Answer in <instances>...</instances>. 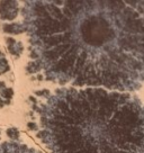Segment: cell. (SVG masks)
<instances>
[{
    "label": "cell",
    "mask_w": 144,
    "mask_h": 153,
    "mask_svg": "<svg viewBox=\"0 0 144 153\" xmlns=\"http://www.w3.org/2000/svg\"><path fill=\"white\" fill-rule=\"evenodd\" d=\"M144 1H28L30 56L61 85L132 91L144 83Z\"/></svg>",
    "instance_id": "obj_1"
},
{
    "label": "cell",
    "mask_w": 144,
    "mask_h": 153,
    "mask_svg": "<svg viewBox=\"0 0 144 153\" xmlns=\"http://www.w3.org/2000/svg\"><path fill=\"white\" fill-rule=\"evenodd\" d=\"M41 125L51 153H144V107L128 94L61 89L42 106Z\"/></svg>",
    "instance_id": "obj_2"
},
{
    "label": "cell",
    "mask_w": 144,
    "mask_h": 153,
    "mask_svg": "<svg viewBox=\"0 0 144 153\" xmlns=\"http://www.w3.org/2000/svg\"><path fill=\"white\" fill-rule=\"evenodd\" d=\"M18 14V6L16 1H1L0 2V18L10 20Z\"/></svg>",
    "instance_id": "obj_3"
},
{
    "label": "cell",
    "mask_w": 144,
    "mask_h": 153,
    "mask_svg": "<svg viewBox=\"0 0 144 153\" xmlns=\"http://www.w3.org/2000/svg\"><path fill=\"white\" fill-rule=\"evenodd\" d=\"M0 153H39L27 145L19 143H1Z\"/></svg>",
    "instance_id": "obj_4"
},
{
    "label": "cell",
    "mask_w": 144,
    "mask_h": 153,
    "mask_svg": "<svg viewBox=\"0 0 144 153\" xmlns=\"http://www.w3.org/2000/svg\"><path fill=\"white\" fill-rule=\"evenodd\" d=\"M7 45H8V48H9L10 53L16 55V56H19L20 54H22V52H23V50H24L23 44L20 43V42L15 41L13 38H8V39H7Z\"/></svg>",
    "instance_id": "obj_5"
},
{
    "label": "cell",
    "mask_w": 144,
    "mask_h": 153,
    "mask_svg": "<svg viewBox=\"0 0 144 153\" xmlns=\"http://www.w3.org/2000/svg\"><path fill=\"white\" fill-rule=\"evenodd\" d=\"M4 30H5L6 33L10 34H22L26 32V26H25V24H17V23L6 24L4 26Z\"/></svg>",
    "instance_id": "obj_6"
},
{
    "label": "cell",
    "mask_w": 144,
    "mask_h": 153,
    "mask_svg": "<svg viewBox=\"0 0 144 153\" xmlns=\"http://www.w3.org/2000/svg\"><path fill=\"white\" fill-rule=\"evenodd\" d=\"M41 68V64H39L37 61H33V62H29L28 65H27V72L28 73H34V72H37Z\"/></svg>",
    "instance_id": "obj_7"
},
{
    "label": "cell",
    "mask_w": 144,
    "mask_h": 153,
    "mask_svg": "<svg viewBox=\"0 0 144 153\" xmlns=\"http://www.w3.org/2000/svg\"><path fill=\"white\" fill-rule=\"evenodd\" d=\"M9 64L7 62V60H6L5 57H2V59H0V74H2V73H5L9 70Z\"/></svg>",
    "instance_id": "obj_8"
},
{
    "label": "cell",
    "mask_w": 144,
    "mask_h": 153,
    "mask_svg": "<svg viewBox=\"0 0 144 153\" xmlns=\"http://www.w3.org/2000/svg\"><path fill=\"white\" fill-rule=\"evenodd\" d=\"M0 94L4 98H7V100H9L10 98L13 97V95H14V91H13L11 88H5V89H1Z\"/></svg>",
    "instance_id": "obj_9"
},
{
    "label": "cell",
    "mask_w": 144,
    "mask_h": 153,
    "mask_svg": "<svg viewBox=\"0 0 144 153\" xmlns=\"http://www.w3.org/2000/svg\"><path fill=\"white\" fill-rule=\"evenodd\" d=\"M7 135L11 140H18L19 139V131L16 128H10L7 131Z\"/></svg>",
    "instance_id": "obj_10"
},
{
    "label": "cell",
    "mask_w": 144,
    "mask_h": 153,
    "mask_svg": "<svg viewBox=\"0 0 144 153\" xmlns=\"http://www.w3.org/2000/svg\"><path fill=\"white\" fill-rule=\"evenodd\" d=\"M37 96H41V95H48V90H42V91H36L35 92Z\"/></svg>",
    "instance_id": "obj_11"
},
{
    "label": "cell",
    "mask_w": 144,
    "mask_h": 153,
    "mask_svg": "<svg viewBox=\"0 0 144 153\" xmlns=\"http://www.w3.org/2000/svg\"><path fill=\"white\" fill-rule=\"evenodd\" d=\"M27 126H28L29 128L37 129V125H36V124H33V123H28V124H27Z\"/></svg>",
    "instance_id": "obj_12"
}]
</instances>
